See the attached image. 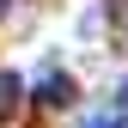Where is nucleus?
I'll return each instance as SVG.
<instances>
[{"mask_svg":"<svg viewBox=\"0 0 128 128\" xmlns=\"http://www.w3.org/2000/svg\"><path fill=\"white\" fill-rule=\"evenodd\" d=\"M79 128H122V110H98V116H86Z\"/></svg>","mask_w":128,"mask_h":128,"instance_id":"nucleus-1","label":"nucleus"},{"mask_svg":"<svg viewBox=\"0 0 128 128\" xmlns=\"http://www.w3.org/2000/svg\"><path fill=\"white\" fill-rule=\"evenodd\" d=\"M43 98H49V104H61V98H67V79H61V73H49V79H43Z\"/></svg>","mask_w":128,"mask_h":128,"instance_id":"nucleus-2","label":"nucleus"},{"mask_svg":"<svg viewBox=\"0 0 128 128\" xmlns=\"http://www.w3.org/2000/svg\"><path fill=\"white\" fill-rule=\"evenodd\" d=\"M0 12H6V0H0Z\"/></svg>","mask_w":128,"mask_h":128,"instance_id":"nucleus-3","label":"nucleus"}]
</instances>
